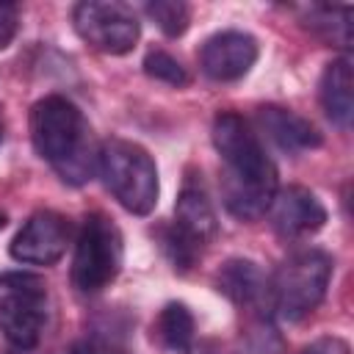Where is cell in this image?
<instances>
[{
    "label": "cell",
    "mask_w": 354,
    "mask_h": 354,
    "mask_svg": "<svg viewBox=\"0 0 354 354\" xmlns=\"http://www.w3.org/2000/svg\"><path fill=\"white\" fill-rule=\"evenodd\" d=\"M257 122L263 127V133L285 152H304V149H315L321 147V133L315 130V124L304 116H299L290 108L282 105H263L257 111Z\"/></svg>",
    "instance_id": "obj_13"
},
{
    "label": "cell",
    "mask_w": 354,
    "mask_h": 354,
    "mask_svg": "<svg viewBox=\"0 0 354 354\" xmlns=\"http://www.w3.org/2000/svg\"><path fill=\"white\" fill-rule=\"evenodd\" d=\"M0 288L6 290L0 296V332L14 348L30 351L41 340L47 321L44 282L36 274L11 271L0 274Z\"/></svg>",
    "instance_id": "obj_6"
},
{
    "label": "cell",
    "mask_w": 354,
    "mask_h": 354,
    "mask_svg": "<svg viewBox=\"0 0 354 354\" xmlns=\"http://www.w3.org/2000/svg\"><path fill=\"white\" fill-rule=\"evenodd\" d=\"M0 141H3V124H0Z\"/></svg>",
    "instance_id": "obj_26"
},
{
    "label": "cell",
    "mask_w": 354,
    "mask_h": 354,
    "mask_svg": "<svg viewBox=\"0 0 354 354\" xmlns=\"http://www.w3.org/2000/svg\"><path fill=\"white\" fill-rule=\"evenodd\" d=\"M210 136L224 163V174H221L224 207L241 221L260 218L279 188L277 166L266 155L260 136L241 113L232 111H221L213 119Z\"/></svg>",
    "instance_id": "obj_1"
},
{
    "label": "cell",
    "mask_w": 354,
    "mask_h": 354,
    "mask_svg": "<svg viewBox=\"0 0 354 354\" xmlns=\"http://www.w3.org/2000/svg\"><path fill=\"white\" fill-rule=\"evenodd\" d=\"M304 25L329 47H351V8L348 6H310Z\"/></svg>",
    "instance_id": "obj_15"
},
{
    "label": "cell",
    "mask_w": 354,
    "mask_h": 354,
    "mask_svg": "<svg viewBox=\"0 0 354 354\" xmlns=\"http://www.w3.org/2000/svg\"><path fill=\"white\" fill-rule=\"evenodd\" d=\"M30 141L36 155L69 185H83L97 171L100 149L91 144V127L80 108L61 94H50L30 108Z\"/></svg>",
    "instance_id": "obj_2"
},
{
    "label": "cell",
    "mask_w": 354,
    "mask_h": 354,
    "mask_svg": "<svg viewBox=\"0 0 354 354\" xmlns=\"http://www.w3.org/2000/svg\"><path fill=\"white\" fill-rule=\"evenodd\" d=\"M66 354H86V346H83V343H75V346H72Z\"/></svg>",
    "instance_id": "obj_24"
},
{
    "label": "cell",
    "mask_w": 354,
    "mask_h": 354,
    "mask_svg": "<svg viewBox=\"0 0 354 354\" xmlns=\"http://www.w3.org/2000/svg\"><path fill=\"white\" fill-rule=\"evenodd\" d=\"M86 354H127L124 337L119 329H94V335L88 340H83Z\"/></svg>",
    "instance_id": "obj_20"
},
{
    "label": "cell",
    "mask_w": 354,
    "mask_h": 354,
    "mask_svg": "<svg viewBox=\"0 0 354 354\" xmlns=\"http://www.w3.org/2000/svg\"><path fill=\"white\" fill-rule=\"evenodd\" d=\"M144 72L152 77V80H160V83H169V86H185L188 83V72H185V66L174 58V55H169L166 50H149L147 55H144Z\"/></svg>",
    "instance_id": "obj_19"
},
{
    "label": "cell",
    "mask_w": 354,
    "mask_h": 354,
    "mask_svg": "<svg viewBox=\"0 0 354 354\" xmlns=\"http://www.w3.org/2000/svg\"><path fill=\"white\" fill-rule=\"evenodd\" d=\"M3 227H6V216L0 213V230H3Z\"/></svg>",
    "instance_id": "obj_25"
},
{
    "label": "cell",
    "mask_w": 354,
    "mask_h": 354,
    "mask_svg": "<svg viewBox=\"0 0 354 354\" xmlns=\"http://www.w3.org/2000/svg\"><path fill=\"white\" fill-rule=\"evenodd\" d=\"M72 238V224L55 210H36L11 241V257L25 266H55Z\"/></svg>",
    "instance_id": "obj_8"
},
{
    "label": "cell",
    "mask_w": 354,
    "mask_h": 354,
    "mask_svg": "<svg viewBox=\"0 0 354 354\" xmlns=\"http://www.w3.org/2000/svg\"><path fill=\"white\" fill-rule=\"evenodd\" d=\"M301 354H351V351H348V343L340 337H318Z\"/></svg>",
    "instance_id": "obj_22"
},
{
    "label": "cell",
    "mask_w": 354,
    "mask_h": 354,
    "mask_svg": "<svg viewBox=\"0 0 354 354\" xmlns=\"http://www.w3.org/2000/svg\"><path fill=\"white\" fill-rule=\"evenodd\" d=\"M332 279V257L321 249H299L288 254L274 277H268L271 313L285 321H301L326 296Z\"/></svg>",
    "instance_id": "obj_4"
},
{
    "label": "cell",
    "mask_w": 354,
    "mask_h": 354,
    "mask_svg": "<svg viewBox=\"0 0 354 354\" xmlns=\"http://www.w3.org/2000/svg\"><path fill=\"white\" fill-rule=\"evenodd\" d=\"M216 288L241 310L252 313H271V293H268V277L263 268L252 260L232 257L216 271Z\"/></svg>",
    "instance_id": "obj_11"
},
{
    "label": "cell",
    "mask_w": 354,
    "mask_h": 354,
    "mask_svg": "<svg viewBox=\"0 0 354 354\" xmlns=\"http://www.w3.org/2000/svg\"><path fill=\"white\" fill-rule=\"evenodd\" d=\"M177 354H224V348L216 340H199V343H191L188 348H183Z\"/></svg>",
    "instance_id": "obj_23"
},
{
    "label": "cell",
    "mask_w": 354,
    "mask_h": 354,
    "mask_svg": "<svg viewBox=\"0 0 354 354\" xmlns=\"http://www.w3.org/2000/svg\"><path fill=\"white\" fill-rule=\"evenodd\" d=\"M152 329L158 340L171 351H183L194 343V315L183 301H169L158 313V321Z\"/></svg>",
    "instance_id": "obj_16"
},
{
    "label": "cell",
    "mask_w": 354,
    "mask_h": 354,
    "mask_svg": "<svg viewBox=\"0 0 354 354\" xmlns=\"http://www.w3.org/2000/svg\"><path fill=\"white\" fill-rule=\"evenodd\" d=\"M160 249L166 252L169 263H171L177 271H188V268L202 257V252H205V246H199L196 241H191L188 235H183L174 224L160 230Z\"/></svg>",
    "instance_id": "obj_18"
},
{
    "label": "cell",
    "mask_w": 354,
    "mask_h": 354,
    "mask_svg": "<svg viewBox=\"0 0 354 354\" xmlns=\"http://www.w3.org/2000/svg\"><path fill=\"white\" fill-rule=\"evenodd\" d=\"M174 227L188 235L191 241H196L199 246H207L216 232H218V218L213 210V202L202 185V180H196L194 174L185 177L177 205H174Z\"/></svg>",
    "instance_id": "obj_12"
},
{
    "label": "cell",
    "mask_w": 354,
    "mask_h": 354,
    "mask_svg": "<svg viewBox=\"0 0 354 354\" xmlns=\"http://www.w3.org/2000/svg\"><path fill=\"white\" fill-rule=\"evenodd\" d=\"M124 243L116 221L105 213H88L72 257V285L80 293L105 290L122 271Z\"/></svg>",
    "instance_id": "obj_5"
},
{
    "label": "cell",
    "mask_w": 354,
    "mask_h": 354,
    "mask_svg": "<svg viewBox=\"0 0 354 354\" xmlns=\"http://www.w3.org/2000/svg\"><path fill=\"white\" fill-rule=\"evenodd\" d=\"M19 28V11L14 3H0V50H6Z\"/></svg>",
    "instance_id": "obj_21"
},
{
    "label": "cell",
    "mask_w": 354,
    "mask_h": 354,
    "mask_svg": "<svg viewBox=\"0 0 354 354\" xmlns=\"http://www.w3.org/2000/svg\"><path fill=\"white\" fill-rule=\"evenodd\" d=\"M147 17L169 36V39H177L188 30V22H191V8L188 3L183 0H152L147 3Z\"/></svg>",
    "instance_id": "obj_17"
},
{
    "label": "cell",
    "mask_w": 354,
    "mask_h": 354,
    "mask_svg": "<svg viewBox=\"0 0 354 354\" xmlns=\"http://www.w3.org/2000/svg\"><path fill=\"white\" fill-rule=\"evenodd\" d=\"M271 227L285 241H299L315 235L326 224V207L324 202L304 185H288L277 188L271 205H268Z\"/></svg>",
    "instance_id": "obj_9"
},
{
    "label": "cell",
    "mask_w": 354,
    "mask_h": 354,
    "mask_svg": "<svg viewBox=\"0 0 354 354\" xmlns=\"http://www.w3.org/2000/svg\"><path fill=\"white\" fill-rule=\"evenodd\" d=\"M257 61V41L246 30H221L199 50V66L210 80H241Z\"/></svg>",
    "instance_id": "obj_10"
},
{
    "label": "cell",
    "mask_w": 354,
    "mask_h": 354,
    "mask_svg": "<svg viewBox=\"0 0 354 354\" xmlns=\"http://www.w3.org/2000/svg\"><path fill=\"white\" fill-rule=\"evenodd\" d=\"M77 36L108 55H124L141 36V22L127 3L119 0H83L72 11Z\"/></svg>",
    "instance_id": "obj_7"
},
{
    "label": "cell",
    "mask_w": 354,
    "mask_h": 354,
    "mask_svg": "<svg viewBox=\"0 0 354 354\" xmlns=\"http://www.w3.org/2000/svg\"><path fill=\"white\" fill-rule=\"evenodd\" d=\"M97 171L113 199L133 216H149L158 205L160 183L152 155L127 138H108L97 152Z\"/></svg>",
    "instance_id": "obj_3"
},
{
    "label": "cell",
    "mask_w": 354,
    "mask_h": 354,
    "mask_svg": "<svg viewBox=\"0 0 354 354\" xmlns=\"http://www.w3.org/2000/svg\"><path fill=\"white\" fill-rule=\"evenodd\" d=\"M318 100L332 124H337L343 130L351 124V119H354V72H351L348 55H340L324 66V75L318 83Z\"/></svg>",
    "instance_id": "obj_14"
}]
</instances>
